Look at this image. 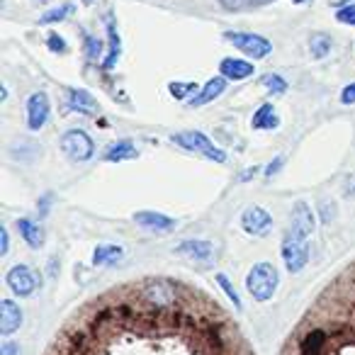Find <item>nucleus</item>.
Instances as JSON below:
<instances>
[{
    "mask_svg": "<svg viewBox=\"0 0 355 355\" xmlns=\"http://www.w3.org/2000/svg\"><path fill=\"white\" fill-rule=\"evenodd\" d=\"M46 355H256L232 316L183 282L146 277L80 306Z\"/></svg>",
    "mask_w": 355,
    "mask_h": 355,
    "instance_id": "obj_1",
    "label": "nucleus"
},
{
    "mask_svg": "<svg viewBox=\"0 0 355 355\" xmlns=\"http://www.w3.org/2000/svg\"><path fill=\"white\" fill-rule=\"evenodd\" d=\"M280 355H355V263L316 297Z\"/></svg>",
    "mask_w": 355,
    "mask_h": 355,
    "instance_id": "obj_2",
    "label": "nucleus"
},
{
    "mask_svg": "<svg viewBox=\"0 0 355 355\" xmlns=\"http://www.w3.org/2000/svg\"><path fill=\"white\" fill-rule=\"evenodd\" d=\"M277 282H280V275H277L275 266H270V263H258V266H253L251 272H248L246 290L256 302H268L275 295Z\"/></svg>",
    "mask_w": 355,
    "mask_h": 355,
    "instance_id": "obj_3",
    "label": "nucleus"
},
{
    "mask_svg": "<svg viewBox=\"0 0 355 355\" xmlns=\"http://www.w3.org/2000/svg\"><path fill=\"white\" fill-rule=\"evenodd\" d=\"M171 141H173V144H178V146L188 148V151L202 153V156H205V158H209V161H217V163H224V161H227V153H224L219 146H214V144L209 141V139L205 137L202 132H183V134H173Z\"/></svg>",
    "mask_w": 355,
    "mask_h": 355,
    "instance_id": "obj_4",
    "label": "nucleus"
},
{
    "mask_svg": "<svg viewBox=\"0 0 355 355\" xmlns=\"http://www.w3.org/2000/svg\"><path fill=\"white\" fill-rule=\"evenodd\" d=\"M61 148H64V153L71 161H88L95 153L93 139H90L83 129H71V132H66L64 139H61Z\"/></svg>",
    "mask_w": 355,
    "mask_h": 355,
    "instance_id": "obj_5",
    "label": "nucleus"
},
{
    "mask_svg": "<svg viewBox=\"0 0 355 355\" xmlns=\"http://www.w3.org/2000/svg\"><path fill=\"white\" fill-rule=\"evenodd\" d=\"M227 42H232L236 49H241L243 54L253 56V59H266L272 51V44L261 35H248V32H227Z\"/></svg>",
    "mask_w": 355,
    "mask_h": 355,
    "instance_id": "obj_6",
    "label": "nucleus"
},
{
    "mask_svg": "<svg viewBox=\"0 0 355 355\" xmlns=\"http://www.w3.org/2000/svg\"><path fill=\"white\" fill-rule=\"evenodd\" d=\"M282 261H285L290 272H300L302 268L306 266V261H309V248H306V243L300 241V239L285 236V241H282Z\"/></svg>",
    "mask_w": 355,
    "mask_h": 355,
    "instance_id": "obj_7",
    "label": "nucleus"
},
{
    "mask_svg": "<svg viewBox=\"0 0 355 355\" xmlns=\"http://www.w3.org/2000/svg\"><path fill=\"white\" fill-rule=\"evenodd\" d=\"M37 275L32 272V268L27 266H15L8 272V287L15 292L17 297H30L37 290Z\"/></svg>",
    "mask_w": 355,
    "mask_h": 355,
    "instance_id": "obj_8",
    "label": "nucleus"
},
{
    "mask_svg": "<svg viewBox=\"0 0 355 355\" xmlns=\"http://www.w3.org/2000/svg\"><path fill=\"white\" fill-rule=\"evenodd\" d=\"M311 232H314V214H311V207L306 202H297L295 212H292V227L287 236L304 241Z\"/></svg>",
    "mask_w": 355,
    "mask_h": 355,
    "instance_id": "obj_9",
    "label": "nucleus"
},
{
    "mask_svg": "<svg viewBox=\"0 0 355 355\" xmlns=\"http://www.w3.org/2000/svg\"><path fill=\"white\" fill-rule=\"evenodd\" d=\"M49 119V98L46 93H35L27 100V124L32 132H40Z\"/></svg>",
    "mask_w": 355,
    "mask_h": 355,
    "instance_id": "obj_10",
    "label": "nucleus"
},
{
    "mask_svg": "<svg viewBox=\"0 0 355 355\" xmlns=\"http://www.w3.org/2000/svg\"><path fill=\"white\" fill-rule=\"evenodd\" d=\"M270 224H272V217L263 207H248L241 217L243 232L251 234V236H266Z\"/></svg>",
    "mask_w": 355,
    "mask_h": 355,
    "instance_id": "obj_11",
    "label": "nucleus"
},
{
    "mask_svg": "<svg viewBox=\"0 0 355 355\" xmlns=\"http://www.w3.org/2000/svg\"><path fill=\"white\" fill-rule=\"evenodd\" d=\"M22 324V309L12 300L0 302V334L10 336L20 329Z\"/></svg>",
    "mask_w": 355,
    "mask_h": 355,
    "instance_id": "obj_12",
    "label": "nucleus"
},
{
    "mask_svg": "<svg viewBox=\"0 0 355 355\" xmlns=\"http://www.w3.org/2000/svg\"><path fill=\"white\" fill-rule=\"evenodd\" d=\"M219 73L229 80H246L248 76H253V64L239 59H224L219 64Z\"/></svg>",
    "mask_w": 355,
    "mask_h": 355,
    "instance_id": "obj_13",
    "label": "nucleus"
},
{
    "mask_svg": "<svg viewBox=\"0 0 355 355\" xmlns=\"http://www.w3.org/2000/svg\"><path fill=\"white\" fill-rule=\"evenodd\" d=\"M134 222L141 224L144 229H153V232H168V229L175 227V222L171 217L158 212H137L134 214Z\"/></svg>",
    "mask_w": 355,
    "mask_h": 355,
    "instance_id": "obj_14",
    "label": "nucleus"
},
{
    "mask_svg": "<svg viewBox=\"0 0 355 355\" xmlns=\"http://www.w3.org/2000/svg\"><path fill=\"white\" fill-rule=\"evenodd\" d=\"M175 251L180 253V256L193 258V261H209L214 253V246L207 241H183Z\"/></svg>",
    "mask_w": 355,
    "mask_h": 355,
    "instance_id": "obj_15",
    "label": "nucleus"
},
{
    "mask_svg": "<svg viewBox=\"0 0 355 355\" xmlns=\"http://www.w3.org/2000/svg\"><path fill=\"white\" fill-rule=\"evenodd\" d=\"M69 103L73 110H78V112H85V114H95L98 112V103H95V98L90 93H85V90H71L69 93Z\"/></svg>",
    "mask_w": 355,
    "mask_h": 355,
    "instance_id": "obj_16",
    "label": "nucleus"
},
{
    "mask_svg": "<svg viewBox=\"0 0 355 355\" xmlns=\"http://www.w3.org/2000/svg\"><path fill=\"white\" fill-rule=\"evenodd\" d=\"M224 85H227V80H224V78H212L207 85H205L202 93H200L198 98L190 100V105H193V107H200V105L212 103V100L217 98V95H222V93H224Z\"/></svg>",
    "mask_w": 355,
    "mask_h": 355,
    "instance_id": "obj_17",
    "label": "nucleus"
},
{
    "mask_svg": "<svg viewBox=\"0 0 355 355\" xmlns=\"http://www.w3.org/2000/svg\"><path fill=\"white\" fill-rule=\"evenodd\" d=\"M17 229H20L22 239H25L32 248H40L42 243H44V232H42L35 222H30V219H17Z\"/></svg>",
    "mask_w": 355,
    "mask_h": 355,
    "instance_id": "obj_18",
    "label": "nucleus"
},
{
    "mask_svg": "<svg viewBox=\"0 0 355 355\" xmlns=\"http://www.w3.org/2000/svg\"><path fill=\"white\" fill-rule=\"evenodd\" d=\"M253 129H275L277 124H280V119L275 117V110H272V105H261L258 107V112L253 114Z\"/></svg>",
    "mask_w": 355,
    "mask_h": 355,
    "instance_id": "obj_19",
    "label": "nucleus"
},
{
    "mask_svg": "<svg viewBox=\"0 0 355 355\" xmlns=\"http://www.w3.org/2000/svg\"><path fill=\"white\" fill-rule=\"evenodd\" d=\"M122 258H124V251L119 246H98L95 248L93 263L95 266H112V263L122 261Z\"/></svg>",
    "mask_w": 355,
    "mask_h": 355,
    "instance_id": "obj_20",
    "label": "nucleus"
},
{
    "mask_svg": "<svg viewBox=\"0 0 355 355\" xmlns=\"http://www.w3.org/2000/svg\"><path fill=\"white\" fill-rule=\"evenodd\" d=\"M137 156V148L132 141H117L105 151V161H124V158Z\"/></svg>",
    "mask_w": 355,
    "mask_h": 355,
    "instance_id": "obj_21",
    "label": "nucleus"
},
{
    "mask_svg": "<svg viewBox=\"0 0 355 355\" xmlns=\"http://www.w3.org/2000/svg\"><path fill=\"white\" fill-rule=\"evenodd\" d=\"M309 46H311V54H314L316 59H324V56L329 54V49H331V40H329V37H324V35H314V37H311V42H309Z\"/></svg>",
    "mask_w": 355,
    "mask_h": 355,
    "instance_id": "obj_22",
    "label": "nucleus"
},
{
    "mask_svg": "<svg viewBox=\"0 0 355 355\" xmlns=\"http://www.w3.org/2000/svg\"><path fill=\"white\" fill-rule=\"evenodd\" d=\"M107 27H110V56H107V61H105V69H112L114 61H117V54H119V40H117V35H114L112 22H110Z\"/></svg>",
    "mask_w": 355,
    "mask_h": 355,
    "instance_id": "obj_23",
    "label": "nucleus"
},
{
    "mask_svg": "<svg viewBox=\"0 0 355 355\" xmlns=\"http://www.w3.org/2000/svg\"><path fill=\"white\" fill-rule=\"evenodd\" d=\"M168 90L173 93V98L183 100L185 95H190V93H195V90H198V83H171V85H168Z\"/></svg>",
    "mask_w": 355,
    "mask_h": 355,
    "instance_id": "obj_24",
    "label": "nucleus"
},
{
    "mask_svg": "<svg viewBox=\"0 0 355 355\" xmlns=\"http://www.w3.org/2000/svg\"><path fill=\"white\" fill-rule=\"evenodd\" d=\"M263 85H268V88H270L275 95H280V93H285V90H287V83L280 78V76H275V73L263 76Z\"/></svg>",
    "mask_w": 355,
    "mask_h": 355,
    "instance_id": "obj_25",
    "label": "nucleus"
},
{
    "mask_svg": "<svg viewBox=\"0 0 355 355\" xmlns=\"http://www.w3.org/2000/svg\"><path fill=\"white\" fill-rule=\"evenodd\" d=\"M336 20L343 22V25H355V3L353 6H345L336 12Z\"/></svg>",
    "mask_w": 355,
    "mask_h": 355,
    "instance_id": "obj_26",
    "label": "nucleus"
},
{
    "mask_svg": "<svg viewBox=\"0 0 355 355\" xmlns=\"http://www.w3.org/2000/svg\"><path fill=\"white\" fill-rule=\"evenodd\" d=\"M217 280H219V285L224 287V292H227V295H229V300L234 302V306H236V309H241V300H239V295H236V290H234V287H232V282H229L224 275H217Z\"/></svg>",
    "mask_w": 355,
    "mask_h": 355,
    "instance_id": "obj_27",
    "label": "nucleus"
},
{
    "mask_svg": "<svg viewBox=\"0 0 355 355\" xmlns=\"http://www.w3.org/2000/svg\"><path fill=\"white\" fill-rule=\"evenodd\" d=\"M71 10H73V8H71V6H61V8H56V10L46 12V15L42 17V22H56V20H64V15H69Z\"/></svg>",
    "mask_w": 355,
    "mask_h": 355,
    "instance_id": "obj_28",
    "label": "nucleus"
},
{
    "mask_svg": "<svg viewBox=\"0 0 355 355\" xmlns=\"http://www.w3.org/2000/svg\"><path fill=\"white\" fill-rule=\"evenodd\" d=\"M100 49H103V44H100V42H95L93 37H85V54H88L90 59H98Z\"/></svg>",
    "mask_w": 355,
    "mask_h": 355,
    "instance_id": "obj_29",
    "label": "nucleus"
},
{
    "mask_svg": "<svg viewBox=\"0 0 355 355\" xmlns=\"http://www.w3.org/2000/svg\"><path fill=\"white\" fill-rule=\"evenodd\" d=\"M227 10H241V8H246L248 3H253V0H219Z\"/></svg>",
    "mask_w": 355,
    "mask_h": 355,
    "instance_id": "obj_30",
    "label": "nucleus"
},
{
    "mask_svg": "<svg viewBox=\"0 0 355 355\" xmlns=\"http://www.w3.org/2000/svg\"><path fill=\"white\" fill-rule=\"evenodd\" d=\"M340 103H343V105H353L355 103V83L345 85L343 93H340Z\"/></svg>",
    "mask_w": 355,
    "mask_h": 355,
    "instance_id": "obj_31",
    "label": "nucleus"
},
{
    "mask_svg": "<svg viewBox=\"0 0 355 355\" xmlns=\"http://www.w3.org/2000/svg\"><path fill=\"white\" fill-rule=\"evenodd\" d=\"M49 49L51 51H61V54H64V51H66V42L61 40L59 35H49Z\"/></svg>",
    "mask_w": 355,
    "mask_h": 355,
    "instance_id": "obj_32",
    "label": "nucleus"
},
{
    "mask_svg": "<svg viewBox=\"0 0 355 355\" xmlns=\"http://www.w3.org/2000/svg\"><path fill=\"white\" fill-rule=\"evenodd\" d=\"M0 355H20V345L6 340V343H3V348H0Z\"/></svg>",
    "mask_w": 355,
    "mask_h": 355,
    "instance_id": "obj_33",
    "label": "nucleus"
},
{
    "mask_svg": "<svg viewBox=\"0 0 355 355\" xmlns=\"http://www.w3.org/2000/svg\"><path fill=\"white\" fill-rule=\"evenodd\" d=\"M8 246H10V239H8V232H6V229H0V251L8 253Z\"/></svg>",
    "mask_w": 355,
    "mask_h": 355,
    "instance_id": "obj_34",
    "label": "nucleus"
},
{
    "mask_svg": "<svg viewBox=\"0 0 355 355\" xmlns=\"http://www.w3.org/2000/svg\"><path fill=\"white\" fill-rule=\"evenodd\" d=\"M345 195H355V173L348 178V193H345Z\"/></svg>",
    "mask_w": 355,
    "mask_h": 355,
    "instance_id": "obj_35",
    "label": "nucleus"
},
{
    "mask_svg": "<svg viewBox=\"0 0 355 355\" xmlns=\"http://www.w3.org/2000/svg\"><path fill=\"white\" fill-rule=\"evenodd\" d=\"M280 163H282V158H277V161H275V163H272V166H270V168H268V173H275V171H277V168H280Z\"/></svg>",
    "mask_w": 355,
    "mask_h": 355,
    "instance_id": "obj_36",
    "label": "nucleus"
},
{
    "mask_svg": "<svg viewBox=\"0 0 355 355\" xmlns=\"http://www.w3.org/2000/svg\"><path fill=\"white\" fill-rule=\"evenodd\" d=\"M292 3H297V6H302V3H306V0H292Z\"/></svg>",
    "mask_w": 355,
    "mask_h": 355,
    "instance_id": "obj_37",
    "label": "nucleus"
},
{
    "mask_svg": "<svg viewBox=\"0 0 355 355\" xmlns=\"http://www.w3.org/2000/svg\"><path fill=\"white\" fill-rule=\"evenodd\" d=\"M85 3H90V0H85Z\"/></svg>",
    "mask_w": 355,
    "mask_h": 355,
    "instance_id": "obj_38",
    "label": "nucleus"
}]
</instances>
